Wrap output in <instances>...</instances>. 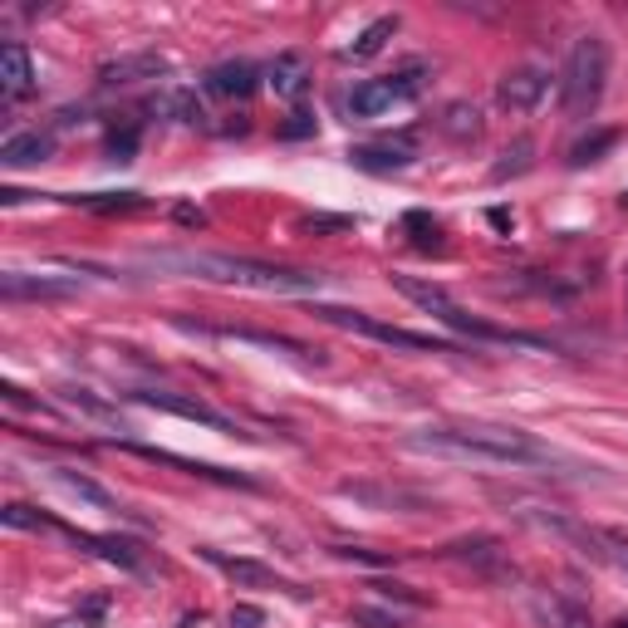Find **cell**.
I'll use <instances>...</instances> for the list:
<instances>
[{
    "label": "cell",
    "instance_id": "cell-1",
    "mask_svg": "<svg viewBox=\"0 0 628 628\" xmlns=\"http://www.w3.org/2000/svg\"><path fill=\"white\" fill-rule=\"evenodd\" d=\"M408 447L456 462H491V466H565V456L545 442H535L521 428L501 422H437V428L408 432Z\"/></svg>",
    "mask_w": 628,
    "mask_h": 628
},
{
    "label": "cell",
    "instance_id": "cell-2",
    "mask_svg": "<svg viewBox=\"0 0 628 628\" xmlns=\"http://www.w3.org/2000/svg\"><path fill=\"white\" fill-rule=\"evenodd\" d=\"M153 266L163 270H187L202 280L222 285H250V290H319L325 276L319 270H290V266H266L250 256H226V250H157Z\"/></svg>",
    "mask_w": 628,
    "mask_h": 628
},
{
    "label": "cell",
    "instance_id": "cell-3",
    "mask_svg": "<svg viewBox=\"0 0 628 628\" xmlns=\"http://www.w3.org/2000/svg\"><path fill=\"white\" fill-rule=\"evenodd\" d=\"M393 290L408 295V300L418 305V310H428L437 325L456 329V334L466 339H482V344H521V349H541V339L535 334H516V329H501V325H486V319H472L462 310V305L452 300L447 290H442L437 280H418V276H393Z\"/></svg>",
    "mask_w": 628,
    "mask_h": 628
},
{
    "label": "cell",
    "instance_id": "cell-4",
    "mask_svg": "<svg viewBox=\"0 0 628 628\" xmlns=\"http://www.w3.org/2000/svg\"><path fill=\"white\" fill-rule=\"evenodd\" d=\"M609 84V44L604 35H579L569 44V60L559 70V109L565 119H589Z\"/></svg>",
    "mask_w": 628,
    "mask_h": 628
},
{
    "label": "cell",
    "instance_id": "cell-5",
    "mask_svg": "<svg viewBox=\"0 0 628 628\" xmlns=\"http://www.w3.org/2000/svg\"><path fill=\"white\" fill-rule=\"evenodd\" d=\"M422 84H428V70H418V64L403 74H388V79H363L349 94V113L353 119H383V113H393L398 104H413L422 94Z\"/></svg>",
    "mask_w": 628,
    "mask_h": 628
},
{
    "label": "cell",
    "instance_id": "cell-6",
    "mask_svg": "<svg viewBox=\"0 0 628 628\" xmlns=\"http://www.w3.org/2000/svg\"><path fill=\"white\" fill-rule=\"evenodd\" d=\"M310 315H319L325 325H339L349 334H363V339H379V344H398V349H432L442 353L447 344H437L432 334H413V329H398V325H383V319L363 315V310H339V305H315Z\"/></svg>",
    "mask_w": 628,
    "mask_h": 628
},
{
    "label": "cell",
    "instance_id": "cell-7",
    "mask_svg": "<svg viewBox=\"0 0 628 628\" xmlns=\"http://www.w3.org/2000/svg\"><path fill=\"white\" fill-rule=\"evenodd\" d=\"M128 398L133 403H143V408H157V413H173V418L202 422V428L231 432V418H222L212 403H202V398H192V393H173V388H138V393H128Z\"/></svg>",
    "mask_w": 628,
    "mask_h": 628
},
{
    "label": "cell",
    "instance_id": "cell-8",
    "mask_svg": "<svg viewBox=\"0 0 628 628\" xmlns=\"http://www.w3.org/2000/svg\"><path fill=\"white\" fill-rule=\"evenodd\" d=\"M163 74H173V60L157 50L119 54V60L99 64V84L104 89H133V84H147V79H163Z\"/></svg>",
    "mask_w": 628,
    "mask_h": 628
},
{
    "label": "cell",
    "instance_id": "cell-9",
    "mask_svg": "<svg viewBox=\"0 0 628 628\" xmlns=\"http://www.w3.org/2000/svg\"><path fill=\"white\" fill-rule=\"evenodd\" d=\"M545 94H550V70H541V64H516V70H511V74L496 84L501 109H511V113L541 109Z\"/></svg>",
    "mask_w": 628,
    "mask_h": 628
},
{
    "label": "cell",
    "instance_id": "cell-10",
    "mask_svg": "<svg viewBox=\"0 0 628 628\" xmlns=\"http://www.w3.org/2000/svg\"><path fill=\"white\" fill-rule=\"evenodd\" d=\"M349 157H353V167H363V173H403V167L418 163V138L413 133H398V138L359 143Z\"/></svg>",
    "mask_w": 628,
    "mask_h": 628
},
{
    "label": "cell",
    "instance_id": "cell-11",
    "mask_svg": "<svg viewBox=\"0 0 628 628\" xmlns=\"http://www.w3.org/2000/svg\"><path fill=\"white\" fill-rule=\"evenodd\" d=\"M202 559L222 569L226 579L246 585V589H285V594H295V599H305V589H300V585H290V579L276 575L270 565H260V559H231V555H222V550H202Z\"/></svg>",
    "mask_w": 628,
    "mask_h": 628
},
{
    "label": "cell",
    "instance_id": "cell-12",
    "mask_svg": "<svg viewBox=\"0 0 628 628\" xmlns=\"http://www.w3.org/2000/svg\"><path fill=\"white\" fill-rule=\"evenodd\" d=\"M0 295L10 305L20 300H74L79 295V280H64V276H25V270H6L0 276Z\"/></svg>",
    "mask_w": 628,
    "mask_h": 628
},
{
    "label": "cell",
    "instance_id": "cell-13",
    "mask_svg": "<svg viewBox=\"0 0 628 628\" xmlns=\"http://www.w3.org/2000/svg\"><path fill=\"white\" fill-rule=\"evenodd\" d=\"M339 496L363 501V506H373V511H428V496H422V491L383 486V482H344Z\"/></svg>",
    "mask_w": 628,
    "mask_h": 628
},
{
    "label": "cell",
    "instance_id": "cell-14",
    "mask_svg": "<svg viewBox=\"0 0 628 628\" xmlns=\"http://www.w3.org/2000/svg\"><path fill=\"white\" fill-rule=\"evenodd\" d=\"M123 452H138L147 462H163V466H177L187 476H207V482H222V486H246L256 491V482L241 472H226V466H212V462H192V456H177V452H163V447H138V442H123Z\"/></svg>",
    "mask_w": 628,
    "mask_h": 628
},
{
    "label": "cell",
    "instance_id": "cell-15",
    "mask_svg": "<svg viewBox=\"0 0 628 628\" xmlns=\"http://www.w3.org/2000/svg\"><path fill=\"white\" fill-rule=\"evenodd\" d=\"M30 89H35V64H30V50L20 40L0 44V99H6V104H20Z\"/></svg>",
    "mask_w": 628,
    "mask_h": 628
},
{
    "label": "cell",
    "instance_id": "cell-16",
    "mask_svg": "<svg viewBox=\"0 0 628 628\" xmlns=\"http://www.w3.org/2000/svg\"><path fill=\"white\" fill-rule=\"evenodd\" d=\"M452 559H462V565H472L476 575H486V579H516V569L506 565V550H501L496 541H486V535H472V541H456Z\"/></svg>",
    "mask_w": 628,
    "mask_h": 628
},
{
    "label": "cell",
    "instance_id": "cell-17",
    "mask_svg": "<svg viewBox=\"0 0 628 628\" xmlns=\"http://www.w3.org/2000/svg\"><path fill=\"white\" fill-rule=\"evenodd\" d=\"M260 89V70L250 60H226L207 70V94L216 99H250Z\"/></svg>",
    "mask_w": 628,
    "mask_h": 628
},
{
    "label": "cell",
    "instance_id": "cell-18",
    "mask_svg": "<svg viewBox=\"0 0 628 628\" xmlns=\"http://www.w3.org/2000/svg\"><path fill=\"white\" fill-rule=\"evenodd\" d=\"M212 334L216 339H241V344H260V349H276V353H285V359H295V363H325L319 353H310L305 344H295V339H285V334H266V329H236V325H212Z\"/></svg>",
    "mask_w": 628,
    "mask_h": 628
},
{
    "label": "cell",
    "instance_id": "cell-19",
    "mask_svg": "<svg viewBox=\"0 0 628 628\" xmlns=\"http://www.w3.org/2000/svg\"><path fill=\"white\" fill-rule=\"evenodd\" d=\"M54 157V133H10L6 143H0V163L6 167H35V163H50Z\"/></svg>",
    "mask_w": 628,
    "mask_h": 628
},
{
    "label": "cell",
    "instance_id": "cell-20",
    "mask_svg": "<svg viewBox=\"0 0 628 628\" xmlns=\"http://www.w3.org/2000/svg\"><path fill=\"white\" fill-rule=\"evenodd\" d=\"M266 84L276 89V99H305L310 89V60L305 54H276V64L266 70Z\"/></svg>",
    "mask_w": 628,
    "mask_h": 628
},
{
    "label": "cell",
    "instance_id": "cell-21",
    "mask_svg": "<svg viewBox=\"0 0 628 628\" xmlns=\"http://www.w3.org/2000/svg\"><path fill=\"white\" fill-rule=\"evenodd\" d=\"M437 128H442V138H452V143H462V147L476 143V138H482V109L466 104V99H456V104L442 109Z\"/></svg>",
    "mask_w": 628,
    "mask_h": 628
},
{
    "label": "cell",
    "instance_id": "cell-22",
    "mask_svg": "<svg viewBox=\"0 0 628 628\" xmlns=\"http://www.w3.org/2000/svg\"><path fill=\"white\" fill-rule=\"evenodd\" d=\"M50 482H54V486H64V491H70V496H79V501H89V506H99V511H123L119 501H113L99 482H89L84 472H70V466H54Z\"/></svg>",
    "mask_w": 628,
    "mask_h": 628
},
{
    "label": "cell",
    "instance_id": "cell-23",
    "mask_svg": "<svg viewBox=\"0 0 628 628\" xmlns=\"http://www.w3.org/2000/svg\"><path fill=\"white\" fill-rule=\"evenodd\" d=\"M531 609H535V619H541L545 628H589V614L579 609V604L559 599V594H541Z\"/></svg>",
    "mask_w": 628,
    "mask_h": 628
},
{
    "label": "cell",
    "instance_id": "cell-24",
    "mask_svg": "<svg viewBox=\"0 0 628 628\" xmlns=\"http://www.w3.org/2000/svg\"><path fill=\"white\" fill-rule=\"evenodd\" d=\"M393 35H398V16H379L373 25H363V30H359V40L344 44L339 54H344V60H373V54H379Z\"/></svg>",
    "mask_w": 628,
    "mask_h": 628
},
{
    "label": "cell",
    "instance_id": "cell-25",
    "mask_svg": "<svg viewBox=\"0 0 628 628\" xmlns=\"http://www.w3.org/2000/svg\"><path fill=\"white\" fill-rule=\"evenodd\" d=\"M60 398L74 408V413H84V418L104 422V428H119V432H123V413H119L113 403H104L99 393H89V388H60Z\"/></svg>",
    "mask_w": 628,
    "mask_h": 628
},
{
    "label": "cell",
    "instance_id": "cell-26",
    "mask_svg": "<svg viewBox=\"0 0 628 628\" xmlns=\"http://www.w3.org/2000/svg\"><path fill=\"white\" fill-rule=\"evenodd\" d=\"M74 207H89L99 216H128V212H143L147 197L143 192H94V197H70Z\"/></svg>",
    "mask_w": 628,
    "mask_h": 628
},
{
    "label": "cell",
    "instance_id": "cell-27",
    "mask_svg": "<svg viewBox=\"0 0 628 628\" xmlns=\"http://www.w3.org/2000/svg\"><path fill=\"white\" fill-rule=\"evenodd\" d=\"M619 143V128H599V133H589V138H579L575 147H569V167H589V163H599L609 147Z\"/></svg>",
    "mask_w": 628,
    "mask_h": 628
},
{
    "label": "cell",
    "instance_id": "cell-28",
    "mask_svg": "<svg viewBox=\"0 0 628 628\" xmlns=\"http://www.w3.org/2000/svg\"><path fill=\"white\" fill-rule=\"evenodd\" d=\"M531 153H535V143H531V138H516V143L506 147V153H501V163L491 167V177H496V182H506V177L531 173Z\"/></svg>",
    "mask_w": 628,
    "mask_h": 628
},
{
    "label": "cell",
    "instance_id": "cell-29",
    "mask_svg": "<svg viewBox=\"0 0 628 628\" xmlns=\"http://www.w3.org/2000/svg\"><path fill=\"white\" fill-rule=\"evenodd\" d=\"M0 521L10 525V531H54V521L50 516H40V511H30V506H20V501H10V506H0Z\"/></svg>",
    "mask_w": 628,
    "mask_h": 628
},
{
    "label": "cell",
    "instance_id": "cell-30",
    "mask_svg": "<svg viewBox=\"0 0 628 628\" xmlns=\"http://www.w3.org/2000/svg\"><path fill=\"white\" fill-rule=\"evenodd\" d=\"M157 113H173L177 123H202L207 113H202V104H197V94H167V99H157Z\"/></svg>",
    "mask_w": 628,
    "mask_h": 628
},
{
    "label": "cell",
    "instance_id": "cell-31",
    "mask_svg": "<svg viewBox=\"0 0 628 628\" xmlns=\"http://www.w3.org/2000/svg\"><path fill=\"white\" fill-rule=\"evenodd\" d=\"M403 231H413V241H418L422 250L442 246V241H437V222H432L428 212H408V216H403Z\"/></svg>",
    "mask_w": 628,
    "mask_h": 628
},
{
    "label": "cell",
    "instance_id": "cell-32",
    "mask_svg": "<svg viewBox=\"0 0 628 628\" xmlns=\"http://www.w3.org/2000/svg\"><path fill=\"white\" fill-rule=\"evenodd\" d=\"M138 143H143V133L138 128H123V133H109V157L113 163H128L133 153H138Z\"/></svg>",
    "mask_w": 628,
    "mask_h": 628
},
{
    "label": "cell",
    "instance_id": "cell-33",
    "mask_svg": "<svg viewBox=\"0 0 628 628\" xmlns=\"http://www.w3.org/2000/svg\"><path fill=\"white\" fill-rule=\"evenodd\" d=\"M604 559H609V565H619L624 575H628V535L624 531H604Z\"/></svg>",
    "mask_w": 628,
    "mask_h": 628
},
{
    "label": "cell",
    "instance_id": "cell-34",
    "mask_svg": "<svg viewBox=\"0 0 628 628\" xmlns=\"http://www.w3.org/2000/svg\"><path fill=\"white\" fill-rule=\"evenodd\" d=\"M280 138H315V113H305V109H295L290 113V123H280Z\"/></svg>",
    "mask_w": 628,
    "mask_h": 628
},
{
    "label": "cell",
    "instance_id": "cell-35",
    "mask_svg": "<svg viewBox=\"0 0 628 628\" xmlns=\"http://www.w3.org/2000/svg\"><path fill=\"white\" fill-rule=\"evenodd\" d=\"M231 628H266V609H256V604H231Z\"/></svg>",
    "mask_w": 628,
    "mask_h": 628
},
{
    "label": "cell",
    "instance_id": "cell-36",
    "mask_svg": "<svg viewBox=\"0 0 628 628\" xmlns=\"http://www.w3.org/2000/svg\"><path fill=\"white\" fill-rule=\"evenodd\" d=\"M349 216H305V231H349Z\"/></svg>",
    "mask_w": 628,
    "mask_h": 628
},
{
    "label": "cell",
    "instance_id": "cell-37",
    "mask_svg": "<svg viewBox=\"0 0 628 628\" xmlns=\"http://www.w3.org/2000/svg\"><path fill=\"white\" fill-rule=\"evenodd\" d=\"M339 559H363V565H388V555H373V550H359V545H334Z\"/></svg>",
    "mask_w": 628,
    "mask_h": 628
},
{
    "label": "cell",
    "instance_id": "cell-38",
    "mask_svg": "<svg viewBox=\"0 0 628 628\" xmlns=\"http://www.w3.org/2000/svg\"><path fill=\"white\" fill-rule=\"evenodd\" d=\"M353 624H369V628H403L398 619H388L379 609H353Z\"/></svg>",
    "mask_w": 628,
    "mask_h": 628
},
{
    "label": "cell",
    "instance_id": "cell-39",
    "mask_svg": "<svg viewBox=\"0 0 628 628\" xmlns=\"http://www.w3.org/2000/svg\"><path fill=\"white\" fill-rule=\"evenodd\" d=\"M6 403H16V408H20V403H25V393H20L16 383H6ZM30 408H35V413H44V403H30Z\"/></svg>",
    "mask_w": 628,
    "mask_h": 628
},
{
    "label": "cell",
    "instance_id": "cell-40",
    "mask_svg": "<svg viewBox=\"0 0 628 628\" xmlns=\"http://www.w3.org/2000/svg\"><path fill=\"white\" fill-rule=\"evenodd\" d=\"M177 222H182V226H202V222H207V216H202L197 207H177Z\"/></svg>",
    "mask_w": 628,
    "mask_h": 628
},
{
    "label": "cell",
    "instance_id": "cell-41",
    "mask_svg": "<svg viewBox=\"0 0 628 628\" xmlns=\"http://www.w3.org/2000/svg\"><path fill=\"white\" fill-rule=\"evenodd\" d=\"M54 628H99V619H89V614H79V619H64V624H54Z\"/></svg>",
    "mask_w": 628,
    "mask_h": 628
},
{
    "label": "cell",
    "instance_id": "cell-42",
    "mask_svg": "<svg viewBox=\"0 0 628 628\" xmlns=\"http://www.w3.org/2000/svg\"><path fill=\"white\" fill-rule=\"evenodd\" d=\"M614 628H628V619H619V624H614Z\"/></svg>",
    "mask_w": 628,
    "mask_h": 628
}]
</instances>
